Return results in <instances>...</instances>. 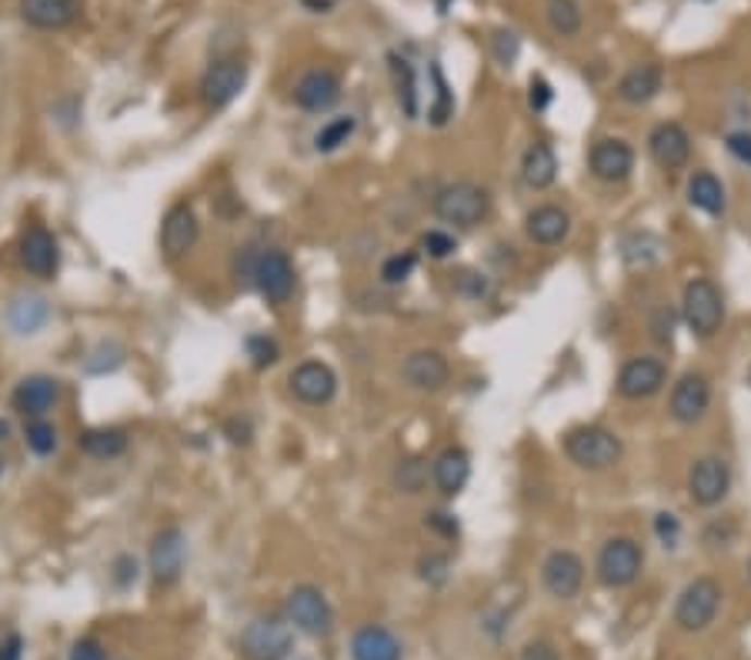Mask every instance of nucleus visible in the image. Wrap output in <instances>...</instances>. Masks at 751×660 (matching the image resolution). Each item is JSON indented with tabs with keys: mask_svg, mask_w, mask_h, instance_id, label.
<instances>
[{
	"mask_svg": "<svg viewBox=\"0 0 751 660\" xmlns=\"http://www.w3.org/2000/svg\"><path fill=\"white\" fill-rule=\"evenodd\" d=\"M552 100H555L552 84H548L545 77H531V84H528V103H531L534 114H542V110H548Z\"/></svg>",
	"mask_w": 751,
	"mask_h": 660,
	"instance_id": "41",
	"label": "nucleus"
},
{
	"mask_svg": "<svg viewBox=\"0 0 751 660\" xmlns=\"http://www.w3.org/2000/svg\"><path fill=\"white\" fill-rule=\"evenodd\" d=\"M722 608V584L715 577H694L675 603V624L685 634H702L715 624Z\"/></svg>",
	"mask_w": 751,
	"mask_h": 660,
	"instance_id": "4",
	"label": "nucleus"
},
{
	"mask_svg": "<svg viewBox=\"0 0 751 660\" xmlns=\"http://www.w3.org/2000/svg\"><path fill=\"white\" fill-rule=\"evenodd\" d=\"M748 383H751V367H748Z\"/></svg>",
	"mask_w": 751,
	"mask_h": 660,
	"instance_id": "55",
	"label": "nucleus"
},
{
	"mask_svg": "<svg viewBox=\"0 0 751 660\" xmlns=\"http://www.w3.org/2000/svg\"><path fill=\"white\" fill-rule=\"evenodd\" d=\"M0 477H4V457H0Z\"/></svg>",
	"mask_w": 751,
	"mask_h": 660,
	"instance_id": "54",
	"label": "nucleus"
},
{
	"mask_svg": "<svg viewBox=\"0 0 751 660\" xmlns=\"http://www.w3.org/2000/svg\"><path fill=\"white\" fill-rule=\"evenodd\" d=\"M77 448L94 461H114L128 451L124 427H90L77 437Z\"/></svg>",
	"mask_w": 751,
	"mask_h": 660,
	"instance_id": "29",
	"label": "nucleus"
},
{
	"mask_svg": "<svg viewBox=\"0 0 751 660\" xmlns=\"http://www.w3.org/2000/svg\"><path fill=\"white\" fill-rule=\"evenodd\" d=\"M225 437L231 440L234 448H247V444H251V437H254L251 420H241V417L228 420V424H225Z\"/></svg>",
	"mask_w": 751,
	"mask_h": 660,
	"instance_id": "45",
	"label": "nucleus"
},
{
	"mask_svg": "<svg viewBox=\"0 0 751 660\" xmlns=\"http://www.w3.org/2000/svg\"><path fill=\"white\" fill-rule=\"evenodd\" d=\"M24 440H27V448L37 454V457H47L58 451V427H53L50 420L44 417H34L27 427H24Z\"/></svg>",
	"mask_w": 751,
	"mask_h": 660,
	"instance_id": "36",
	"label": "nucleus"
},
{
	"mask_svg": "<svg viewBox=\"0 0 751 660\" xmlns=\"http://www.w3.org/2000/svg\"><path fill=\"white\" fill-rule=\"evenodd\" d=\"M301 4H304L311 14H328V11L338 4V0H301Z\"/></svg>",
	"mask_w": 751,
	"mask_h": 660,
	"instance_id": "52",
	"label": "nucleus"
},
{
	"mask_svg": "<svg viewBox=\"0 0 751 660\" xmlns=\"http://www.w3.org/2000/svg\"><path fill=\"white\" fill-rule=\"evenodd\" d=\"M524 234H528L534 244L555 247V244H561V241L571 234V217H568V210L558 207V204H542V207H534V210L524 217Z\"/></svg>",
	"mask_w": 751,
	"mask_h": 660,
	"instance_id": "23",
	"label": "nucleus"
},
{
	"mask_svg": "<svg viewBox=\"0 0 751 660\" xmlns=\"http://www.w3.org/2000/svg\"><path fill=\"white\" fill-rule=\"evenodd\" d=\"M395 484L404 490V493H421L424 484H427V464L421 457H408L395 467Z\"/></svg>",
	"mask_w": 751,
	"mask_h": 660,
	"instance_id": "37",
	"label": "nucleus"
},
{
	"mask_svg": "<svg viewBox=\"0 0 751 660\" xmlns=\"http://www.w3.org/2000/svg\"><path fill=\"white\" fill-rule=\"evenodd\" d=\"M388 68H391V81H395V97H398V107L401 114L408 121L417 118L421 110V97H417V77H414V68L408 58H401V53H388Z\"/></svg>",
	"mask_w": 751,
	"mask_h": 660,
	"instance_id": "31",
	"label": "nucleus"
},
{
	"mask_svg": "<svg viewBox=\"0 0 751 660\" xmlns=\"http://www.w3.org/2000/svg\"><path fill=\"white\" fill-rule=\"evenodd\" d=\"M351 657L354 660H401V644L388 627L364 624L351 637Z\"/></svg>",
	"mask_w": 751,
	"mask_h": 660,
	"instance_id": "26",
	"label": "nucleus"
},
{
	"mask_svg": "<svg viewBox=\"0 0 751 660\" xmlns=\"http://www.w3.org/2000/svg\"><path fill=\"white\" fill-rule=\"evenodd\" d=\"M114 580H118V587H128L131 580H137V561L134 558H118L114 561Z\"/></svg>",
	"mask_w": 751,
	"mask_h": 660,
	"instance_id": "50",
	"label": "nucleus"
},
{
	"mask_svg": "<svg viewBox=\"0 0 751 660\" xmlns=\"http://www.w3.org/2000/svg\"><path fill=\"white\" fill-rule=\"evenodd\" d=\"M565 454L581 470H608L621 461V437L608 427L584 424L565 433Z\"/></svg>",
	"mask_w": 751,
	"mask_h": 660,
	"instance_id": "1",
	"label": "nucleus"
},
{
	"mask_svg": "<svg viewBox=\"0 0 751 660\" xmlns=\"http://www.w3.org/2000/svg\"><path fill=\"white\" fill-rule=\"evenodd\" d=\"M725 147H728V154H731L735 160L751 163V134H748V131H735V134H728V137H725Z\"/></svg>",
	"mask_w": 751,
	"mask_h": 660,
	"instance_id": "43",
	"label": "nucleus"
},
{
	"mask_svg": "<svg viewBox=\"0 0 751 660\" xmlns=\"http://www.w3.org/2000/svg\"><path fill=\"white\" fill-rule=\"evenodd\" d=\"M354 131H358V121H354L351 114H344V118H331L325 127H320V131L314 134V147H317V154H335L338 147H344V144L354 137Z\"/></svg>",
	"mask_w": 751,
	"mask_h": 660,
	"instance_id": "34",
	"label": "nucleus"
},
{
	"mask_svg": "<svg viewBox=\"0 0 751 660\" xmlns=\"http://www.w3.org/2000/svg\"><path fill=\"white\" fill-rule=\"evenodd\" d=\"M488 213H492V194L485 187L471 184V181L448 184L435 197V217L451 228H461V231L477 228Z\"/></svg>",
	"mask_w": 751,
	"mask_h": 660,
	"instance_id": "3",
	"label": "nucleus"
},
{
	"mask_svg": "<svg viewBox=\"0 0 751 660\" xmlns=\"http://www.w3.org/2000/svg\"><path fill=\"white\" fill-rule=\"evenodd\" d=\"M244 351H247V357H251V364H254L257 370L278 364V357H281V347H278L271 338H267V334H251V338L244 341Z\"/></svg>",
	"mask_w": 751,
	"mask_h": 660,
	"instance_id": "39",
	"label": "nucleus"
},
{
	"mask_svg": "<svg viewBox=\"0 0 751 660\" xmlns=\"http://www.w3.org/2000/svg\"><path fill=\"white\" fill-rule=\"evenodd\" d=\"M81 0H21V17L37 30H64L77 21Z\"/></svg>",
	"mask_w": 751,
	"mask_h": 660,
	"instance_id": "24",
	"label": "nucleus"
},
{
	"mask_svg": "<svg viewBox=\"0 0 751 660\" xmlns=\"http://www.w3.org/2000/svg\"><path fill=\"white\" fill-rule=\"evenodd\" d=\"M8 437H11V424H8V420H0V444H4Z\"/></svg>",
	"mask_w": 751,
	"mask_h": 660,
	"instance_id": "53",
	"label": "nucleus"
},
{
	"mask_svg": "<svg viewBox=\"0 0 751 660\" xmlns=\"http://www.w3.org/2000/svg\"><path fill=\"white\" fill-rule=\"evenodd\" d=\"M681 320L694 338L712 341L725 323V297L712 278H694L681 294Z\"/></svg>",
	"mask_w": 751,
	"mask_h": 660,
	"instance_id": "2",
	"label": "nucleus"
},
{
	"mask_svg": "<svg viewBox=\"0 0 751 660\" xmlns=\"http://www.w3.org/2000/svg\"><path fill=\"white\" fill-rule=\"evenodd\" d=\"M731 490V467L722 457H699L688 470V498L699 508H718Z\"/></svg>",
	"mask_w": 751,
	"mask_h": 660,
	"instance_id": "9",
	"label": "nucleus"
},
{
	"mask_svg": "<svg viewBox=\"0 0 751 660\" xmlns=\"http://www.w3.org/2000/svg\"><path fill=\"white\" fill-rule=\"evenodd\" d=\"M21 264L27 273H34V278L40 281H50L53 273H58L61 267V250H58V241H53V234L47 228H27L24 237H21Z\"/></svg>",
	"mask_w": 751,
	"mask_h": 660,
	"instance_id": "20",
	"label": "nucleus"
},
{
	"mask_svg": "<svg viewBox=\"0 0 751 660\" xmlns=\"http://www.w3.org/2000/svg\"><path fill=\"white\" fill-rule=\"evenodd\" d=\"M424 524L432 527L435 534H441V537H458V517L448 514V511H432V514H424Z\"/></svg>",
	"mask_w": 751,
	"mask_h": 660,
	"instance_id": "42",
	"label": "nucleus"
},
{
	"mask_svg": "<svg viewBox=\"0 0 751 660\" xmlns=\"http://www.w3.org/2000/svg\"><path fill=\"white\" fill-rule=\"evenodd\" d=\"M748 577H751V564H748Z\"/></svg>",
	"mask_w": 751,
	"mask_h": 660,
	"instance_id": "56",
	"label": "nucleus"
},
{
	"mask_svg": "<svg viewBox=\"0 0 751 660\" xmlns=\"http://www.w3.org/2000/svg\"><path fill=\"white\" fill-rule=\"evenodd\" d=\"M662 84H665V74H662L658 64H638L618 81V97L625 103H631V107H641V103H649V100L658 97Z\"/></svg>",
	"mask_w": 751,
	"mask_h": 660,
	"instance_id": "28",
	"label": "nucleus"
},
{
	"mask_svg": "<svg viewBox=\"0 0 751 660\" xmlns=\"http://www.w3.org/2000/svg\"><path fill=\"white\" fill-rule=\"evenodd\" d=\"M414 267H417V257H414L411 250L391 254V257L381 264V281H385L388 288H398V284H404V281L411 278Z\"/></svg>",
	"mask_w": 751,
	"mask_h": 660,
	"instance_id": "38",
	"label": "nucleus"
},
{
	"mask_svg": "<svg viewBox=\"0 0 751 660\" xmlns=\"http://www.w3.org/2000/svg\"><path fill=\"white\" fill-rule=\"evenodd\" d=\"M558 178V157H555V147L545 144V140H534L524 157H521V181L531 187V191H548Z\"/></svg>",
	"mask_w": 751,
	"mask_h": 660,
	"instance_id": "27",
	"label": "nucleus"
},
{
	"mask_svg": "<svg viewBox=\"0 0 751 660\" xmlns=\"http://www.w3.org/2000/svg\"><path fill=\"white\" fill-rule=\"evenodd\" d=\"M641 564H645V554H641L638 540H631V537H611L598 550V580L605 587H611V590L628 587V584L638 580Z\"/></svg>",
	"mask_w": 751,
	"mask_h": 660,
	"instance_id": "7",
	"label": "nucleus"
},
{
	"mask_svg": "<svg viewBox=\"0 0 751 660\" xmlns=\"http://www.w3.org/2000/svg\"><path fill=\"white\" fill-rule=\"evenodd\" d=\"M11 327L17 334H37L47 320V301L44 297H17L11 304Z\"/></svg>",
	"mask_w": 751,
	"mask_h": 660,
	"instance_id": "32",
	"label": "nucleus"
},
{
	"mask_svg": "<svg viewBox=\"0 0 751 660\" xmlns=\"http://www.w3.org/2000/svg\"><path fill=\"white\" fill-rule=\"evenodd\" d=\"M421 250H424L427 257H435V260H445V257H451V254L458 250V241H455V234H448V231H427V234L421 237Z\"/></svg>",
	"mask_w": 751,
	"mask_h": 660,
	"instance_id": "40",
	"label": "nucleus"
},
{
	"mask_svg": "<svg viewBox=\"0 0 751 660\" xmlns=\"http://www.w3.org/2000/svg\"><path fill=\"white\" fill-rule=\"evenodd\" d=\"M71 660H107V653H104L100 640H94V637H81V640L71 647Z\"/></svg>",
	"mask_w": 751,
	"mask_h": 660,
	"instance_id": "47",
	"label": "nucleus"
},
{
	"mask_svg": "<svg viewBox=\"0 0 751 660\" xmlns=\"http://www.w3.org/2000/svg\"><path fill=\"white\" fill-rule=\"evenodd\" d=\"M688 200L691 207H699L708 217H722L725 213V184L712 174V171H694L688 178Z\"/></svg>",
	"mask_w": 751,
	"mask_h": 660,
	"instance_id": "30",
	"label": "nucleus"
},
{
	"mask_svg": "<svg viewBox=\"0 0 751 660\" xmlns=\"http://www.w3.org/2000/svg\"><path fill=\"white\" fill-rule=\"evenodd\" d=\"M421 577H424V580L441 584V580L448 577V558H438V554L424 558V561H421Z\"/></svg>",
	"mask_w": 751,
	"mask_h": 660,
	"instance_id": "48",
	"label": "nucleus"
},
{
	"mask_svg": "<svg viewBox=\"0 0 751 660\" xmlns=\"http://www.w3.org/2000/svg\"><path fill=\"white\" fill-rule=\"evenodd\" d=\"M288 383H291V394L307 407H325L338 394V374L325 360H301L291 370Z\"/></svg>",
	"mask_w": 751,
	"mask_h": 660,
	"instance_id": "10",
	"label": "nucleus"
},
{
	"mask_svg": "<svg viewBox=\"0 0 751 660\" xmlns=\"http://www.w3.org/2000/svg\"><path fill=\"white\" fill-rule=\"evenodd\" d=\"M58 401H61V383L53 380V377H47V374H31V377H24V380L17 383V388H14V394H11L14 411H21V414H27V417L47 414Z\"/></svg>",
	"mask_w": 751,
	"mask_h": 660,
	"instance_id": "22",
	"label": "nucleus"
},
{
	"mask_svg": "<svg viewBox=\"0 0 751 660\" xmlns=\"http://www.w3.org/2000/svg\"><path fill=\"white\" fill-rule=\"evenodd\" d=\"M588 168H592V174L605 184H621L634 171V150L621 137H605L592 147V154H588Z\"/></svg>",
	"mask_w": 751,
	"mask_h": 660,
	"instance_id": "19",
	"label": "nucleus"
},
{
	"mask_svg": "<svg viewBox=\"0 0 751 660\" xmlns=\"http://www.w3.org/2000/svg\"><path fill=\"white\" fill-rule=\"evenodd\" d=\"M197 237H201V224H197V213L187 200L174 204L165 213V220H160V250H165L168 260L191 254Z\"/></svg>",
	"mask_w": 751,
	"mask_h": 660,
	"instance_id": "14",
	"label": "nucleus"
},
{
	"mask_svg": "<svg viewBox=\"0 0 751 660\" xmlns=\"http://www.w3.org/2000/svg\"><path fill=\"white\" fill-rule=\"evenodd\" d=\"M521 660H561V653L548 644V640H531L521 650Z\"/></svg>",
	"mask_w": 751,
	"mask_h": 660,
	"instance_id": "49",
	"label": "nucleus"
},
{
	"mask_svg": "<svg viewBox=\"0 0 751 660\" xmlns=\"http://www.w3.org/2000/svg\"><path fill=\"white\" fill-rule=\"evenodd\" d=\"M341 100V77L328 68H311L294 84V103L307 114H325Z\"/></svg>",
	"mask_w": 751,
	"mask_h": 660,
	"instance_id": "17",
	"label": "nucleus"
},
{
	"mask_svg": "<svg viewBox=\"0 0 751 660\" xmlns=\"http://www.w3.org/2000/svg\"><path fill=\"white\" fill-rule=\"evenodd\" d=\"M545 17H548V27L558 37H574L581 30V24H584L581 8L574 4V0H548V4H545Z\"/></svg>",
	"mask_w": 751,
	"mask_h": 660,
	"instance_id": "33",
	"label": "nucleus"
},
{
	"mask_svg": "<svg viewBox=\"0 0 751 660\" xmlns=\"http://www.w3.org/2000/svg\"><path fill=\"white\" fill-rule=\"evenodd\" d=\"M187 554V537L181 527H165L150 543V577L160 587H171L184 571Z\"/></svg>",
	"mask_w": 751,
	"mask_h": 660,
	"instance_id": "15",
	"label": "nucleus"
},
{
	"mask_svg": "<svg viewBox=\"0 0 751 660\" xmlns=\"http://www.w3.org/2000/svg\"><path fill=\"white\" fill-rule=\"evenodd\" d=\"M432 480L445 498H458L471 480V457L464 448H445L432 464Z\"/></svg>",
	"mask_w": 751,
	"mask_h": 660,
	"instance_id": "25",
	"label": "nucleus"
},
{
	"mask_svg": "<svg viewBox=\"0 0 751 660\" xmlns=\"http://www.w3.org/2000/svg\"><path fill=\"white\" fill-rule=\"evenodd\" d=\"M401 377L408 388L414 391H427V394H435L441 391L445 383L451 380V364L441 351L435 347H421V351H411L401 364Z\"/></svg>",
	"mask_w": 751,
	"mask_h": 660,
	"instance_id": "16",
	"label": "nucleus"
},
{
	"mask_svg": "<svg viewBox=\"0 0 751 660\" xmlns=\"http://www.w3.org/2000/svg\"><path fill=\"white\" fill-rule=\"evenodd\" d=\"M24 657V637L11 634L4 644H0V660H21Z\"/></svg>",
	"mask_w": 751,
	"mask_h": 660,
	"instance_id": "51",
	"label": "nucleus"
},
{
	"mask_svg": "<svg viewBox=\"0 0 751 660\" xmlns=\"http://www.w3.org/2000/svg\"><path fill=\"white\" fill-rule=\"evenodd\" d=\"M655 534L662 537L665 547H675V543H678V534H681L678 517H675V514H658V517H655Z\"/></svg>",
	"mask_w": 751,
	"mask_h": 660,
	"instance_id": "46",
	"label": "nucleus"
},
{
	"mask_svg": "<svg viewBox=\"0 0 751 660\" xmlns=\"http://www.w3.org/2000/svg\"><path fill=\"white\" fill-rule=\"evenodd\" d=\"M668 380V370L658 357H631L618 370V394L625 401H649Z\"/></svg>",
	"mask_w": 751,
	"mask_h": 660,
	"instance_id": "12",
	"label": "nucleus"
},
{
	"mask_svg": "<svg viewBox=\"0 0 751 660\" xmlns=\"http://www.w3.org/2000/svg\"><path fill=\"white\" fill-rule=\"evenodd\" d=\"M244 84H247V64L241 58L214 61L201 77V103L207 110H225L241 97Z\"/></svg>",
	"mask_w": 751,
	"mask_h": 660,
	"instance_id": "8",
	"label": "nucleus"
},
{
	"mask_svg": "<svg viewBox=\"0 0 751 660\" xmlns=\"http://www.w3.org/2000/svg\"><path fill=\"white\" fill-rule=\"evenodd\" d=\"M542 584L555 600H571L578 597L584 584V564L574 550H552L542 564Z\"/></svg>",
	"mask_w": 751,
	"mask_h": 660,
	"instance_id": "18",
	"label": "nucleus"
},
{
	"mask_svg": "<svg viewBox=\"0 0 751 660\" xmlns=\"http://www.w3.org/2000/svg\"><path fill=\"white\" fill-rule=\"evenodd\" d=\"M712 407V383L705 374H685L678 377V383L671 388V401H668V414L678 424H699Z\"/></svg>",
	"mask_w": 751,
	"mask_h": 660,
	"instance_id": "13",
	"label": "nucleus"
},
{
	"mask_svg": "<svg viewBox=\"0 0 751 660\" xmlns=\"http://www.w3.org/2000/svg\"><path fill=\"white\" fill-rule=\"evenodd\" d=\"M495 58H498L501 64H511V61L518 58V37H514L511 30H498V34H495Z\"/></svg>",
	"mask_w": 751,
	"mask_h": 660,
	"instance_id": "44",
	"label": "nucleus"
},
{
	"mask_svg": "<svg viewBox=\"0 0 751 660\" xmlns=\"http://www.w3.org/2000/svg\"><path fill=\"white\" fill-rule=\"evenodd\" d=\"M294 644V631L281 621H251L241 634V653L247 660H284Z\"/></svg>",
	"mask_w": 751,
	"mask_h": 660,
	"instance_id": "11",
	"label": "nucleus"
},
{
	"mask_svg": "<svg viewBox=\"0 0 751 660\" xmlns=\"http://www.w3.org/2000/svg\"><path fill=\"white\" fill-rule=\"evenodd\" d=\"M649 154L662 171H681L691 160V137L681 124L665 121L649 134Z\"/></svg>",
	"mask_w": 751,
	"mask_h": 660,
	"instance_id": "21",
	"label": "nucleus"
},
{
	"mask_svg": "<svg viewBox=\"0 0 751 660\" xmlns=\"http://www.w3.org/2000/svg\"><path fill=\"white\" fill-rule=\"evenodd\" d=\"M432 77H435V103L427 107V121H432L435 127H445L451 118H455V94L445 81V71L435 64L432 68Z\"/></svg>",
	"mask_w": 751,
	"mask_h": 660,
	"instance_id": "35",
	"label": "nucleus"
},
{
	"mask_svg": "<svg viewBox=\"0 0 751 660\" xmlns=\"http://www.w3.org/2000/svg\"><path fill=\"white\" fill-rule=\"evenodd\" d=\"M251 281L254 288L261 291V297L267 304H288L291 294H294V284H298V273H294V264L284 250L271 247V250H261L251 264Z\"/></svg>",
	"mask_w": 751,
	"mask_h": 660,
	"instance_id": "5",
	"label": "nucleus"
},
{
	"mask_svg": "<svg viewBox=\"0 0 751 660\" xmlns=\"http://www.w3.org/2000/svg\"><path fill=\"white\" fill-rule=\"evenodd\" d=\"M288 618L307 637H328L335 631V611L328 597L311 584H301L288 594Z\"/></svg>",
	"mask_w": 751,
	"mask_h": 660,
	"instance_id": "6",
	"label": "nucleus"
}]
</instances>
